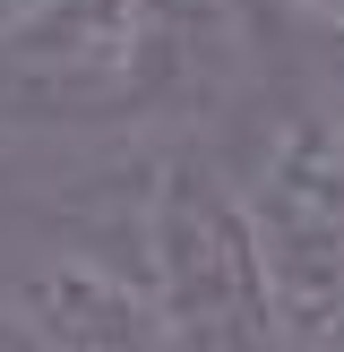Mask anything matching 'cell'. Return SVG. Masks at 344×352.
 Masks as SVG:
<instances>
[{
    "label": "cell",
    "instance_id": "6da1fadb",
    "mask_svg": "<svg viewBox=\"0 0 344 352\" xmlns=\"http://www.w3.org/2000/svg\"><path fill=\"white\" fill-rule=\"evenodd\" d=\"M284 352H344V103L319 78L258 120L233 172Z\"/></svg>",
    "mask_w": 344,
    "mask_h": 352
},
{
    "label": "cell",
    "instance_id": "7a4b0ae2",
    "mask_svg": "<svg viewBox=\"0 0 344 352\" xmlns=\"http://www.w3.org/2000/svg\"><path fill=\"white\" fill-rule=\"evenodd\" d=\"M215 17L189 0H34L0 34V112L103 120L172 103L215 78V52H206Z\"/></svg>",
    "mask_w": 344,
    "mask_h": 352
},
{
    "label": "cell",
    "instance_id": "3957f363",
    "mask_svg": "<svg viewBox=\"0 0 344 352\" xmlns=\"http://www.w3.org/2000/svg\"><path fill=\"white\" fill-rule=\"evenodd\" d=\"M138 267L164 292L189 352H284L267 318V284L250 258L233 172H206V155H164L138 172Z\"/></svg>",
    "mask_w": 344,
    "mask_h": 352
},
{
    "label": "cell",
    "instance_id": "277c9868",
    "mask_svg": "<svg viewBox=\"0 0 344 352\" xmlns=\"http://www.w3.org/2000/svg\"><path fill=\"white\" fill-rule=\"evenodd\" d=\"M9 327L34 352H189L147 267L103 250H52L9 284Z\"/></svg>",
    "mask_w": 344,
    "mask_h": 352
},
{
    "label": "cell",
    "instance_id": "5b68a950",
    "mask_svg": "<svg viewBox=\"0 0 344 352\" xmlns=\"http://www.w3.org/2000/svg\"><path fill=\"white\" fill-rule=\"evenodd\" d=\"M319 52H327V69H319V86H327V95L344 103V34H319Z\"/></svg>",
    "mask_w": 344,
    "mask_h": 352
},
{
    "label": "cell",
    "instance_id": "8992f818",
    "mask_svg": "<svg viewBox=\"0 0 344 352\" xmlns=\"http://www.w3.org/2000/svg\"><path fill=\"white\" fill-rule=\"evenodd\" d=\"M26 9H34V0H0V34H9L17 17H26Z\"/></svg>",
    "mask_w": 344,
    "mask_h": 352
}]
</instances>
